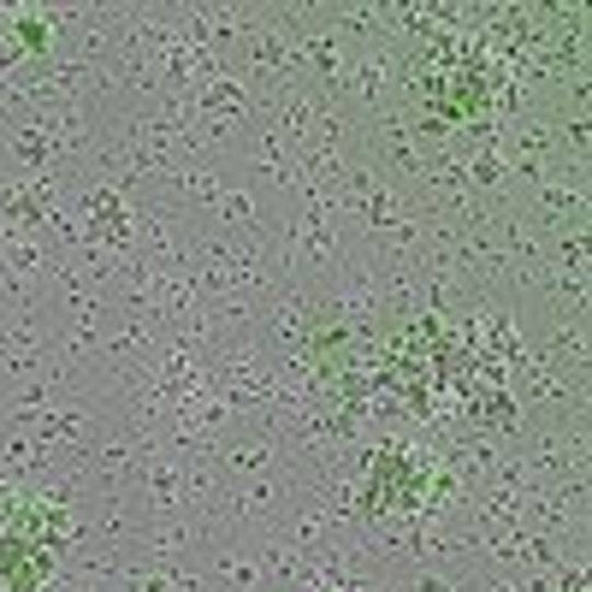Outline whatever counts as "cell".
<instances>
[{
  "mask_svg": "<svg viewBox=\"0 0 592 592\" xmlns=\"http://www.w3.org/2000/svg\"><path fill=\"white\" fill-rule=\"evenodd\" d=\"M12 36H19L31 54H48V42H54V31H48V19H42V12H24V19L12 24Z\"/></svg>",
  "mask_w": 592,
  "mask_h": 592,
  "instance_id": "obj_1",
  "label": "cell"
}]
</instances>
